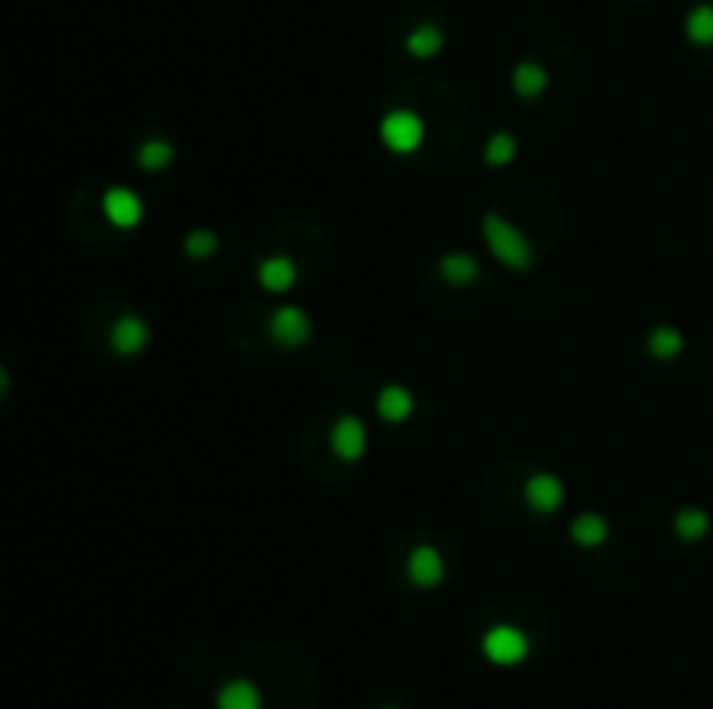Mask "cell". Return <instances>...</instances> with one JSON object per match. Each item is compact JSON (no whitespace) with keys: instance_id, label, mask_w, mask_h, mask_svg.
<instances>
[{"instance_id":"e0dca14e","label":"cell","mask_w":713,"mask_h":709,"mask_svg":"<svg viewBox=\"0 0 713 709\" xmlns=\"http://www.w3.org/2000/svg\"><path fill=\"white\" fill-rule=\"evenodd\" d=\"M686 39L693 46H713V4H696L686 14Z\"/></svg>"},{"instance_id":"ac0fdd59","label":"cell","mask_w":713,"mask_h":709,"mask_svg":"<svg viewBox=\"0 0 713 709\" xmlns=\"http://www.w3.org/2000/svg\"><path fill=\"white\" fill-rule=\"evenodd\" d=\"M647 352L658 362H672L682 355V334L675 327H654L651 338H647Z\"/></svg>"},{"instance_id":"603a6c76","label":"cell","mask_w":713,"mask_h":709,"mask_svg":"<svg viewBox=\"0 0 713 709\" xmlns=\"http://www.w3.org/2000/svg\"><path fill=\"white\" fill-rule=\"evenodd\" d=\"M4 390H7V372L0 369V393H4Z\"/></svg>"},{"instance_id":"7c38bea8","label":"cell","mask_w":713,"mask_h":709,"mask_svg":"<svg viewBox=\"0 0 713 709\" xmlns=\"http://www.w3.org/2000/svg\"><path fill=\"white\" fill-rule=\"evenodd\" d=\"M261 689L251 678H234L216 692V709H261Z\"/></svg>"},{"instance_id":"ba28073f","label":"cell","mask_w":713,"mask_h":709,"mask_svg":"<svg viewBox=\"0 0 713 709\" xmlns=\"http://www.w3.org/2000/svg\"><path fill=\"white\" fill-rule=\"evenodd\" d=\"M526 504L540 515H550L564 504V480L554 477V473H533L526 480Z\"/></svg>"},{"instance_id":"2e32d148","label":"cell","mask_w":713,"mask_h":709,"mask_svg":"<svg viewBox=\"0 0 713 709\" xmlns=\"http://www.w3.org/2000/svg\"><path fill=\"white\" fill-rule=\"evenodd\" d=\"M547 70L540 67V63H519V67L512 70V87L519 98H536V94L547 91Z\"/></svg>"},{"instance_id":"52a82bcc","label":"cell","mask_w":713,"mask_h":709,"mask_svg":"<svg viewBox=\"0 0 713 709\" xmlns=\"http://www.w3.org/2000/svg\"><path fill=\"white\" fill-rule=\"evenodd\" d=\"M404 574L414 588L428 591V588H439L446 581V564H442V553L435 546H414L411 557L404 564Z\"/></svg>"},{"instance_id":"8fae6325","label":"cell","mask_w":713,"mask_h":709,"mask_svg":"<svg viewBox=\"0 0 713 709\" xmlns=\"http://www.w3.org/2000/svg\"><path fill=\"white\" fill-rule=\"evenodd\" d=\"M411 411H414V397H411V390H404V386H383V390L376 393V414H380L387 425L407 421Z\"/></svg>"},{"instance_id":"30bf717a","label":"cell","mask_w":713,"mask_h":709,"mask_svg":"<svg viewBox=\"0 0 713 709\" xmlns=\"http://www.w3.org/2000/svg\"><path fill=\"white\" fill-rule=\"evenodd\" d=\"M258 282L261 289L282 296V292H289L296 285V265L289 258H282V254H272V258H265L258 265Z\"/></svg>"},{"instance_id":"3957f363","label":"cell","mask_w":713,"mask_h":709,"mask_svg":"<svg viewBox=\"0 0 713 709\" xmlns=\"http://www.w3.org/2000/svg\"><path fill=\"white\" fill-rule=\"evenodd\" d=\"M380 140L394 153H414L421 143H425V122H421V115L407 112V108H397V112L383 115Z\"/></svg>"},{"instance_id":"44dd1931","label":"cell","mask_w":713,"mask_h":709,"mask_svg":"<svg viewBox=\"0 0 713 709\" xmlns=\"http://www.w3.org/2000/svg\"><path fill=\"white\" fill-rule=\"evenodd\" d=\"M519 153V143H515L512 133H494L484 146V160L487 167H508Z\"/></svg>"},{"instance_id":"d6986e66","label":"cell","mask_w":713,"mask_h":709,"mask_svg":"<svg viewBox=\"0 0 713 709\" xmlns=\"http://www.w3.org/2000/svg\"><path fill=\"white\" fill-rule=\"evenodd\" d=\"M672 525H675V536L686 539V543H693V539L707 536L710 515H707V511H700V508H682L679 515H675Z\"/></svg>"},{"instance_id":"5bb4252c","label":"cell","mask_w":713,"mask_h":709,"mask_svg":"<svg viewBox=\"0 0 713 709\" xmlns=\"http://www.w3.org/2000/svg\"><path fill=\"white\" fill-rule=\"evenodd\" d=\"M609 536V522L599 515V511H585V515H578L571 522V539L578 546H585V550H592V546H602Z\"/></svg>"},{"instance_id":"9a60e30c","label":"cell","mask_w":713,"mask_h":709,"mask_svg":"<svg viewBox=\"0 0 713 709\" xmlns=\"http://www.w3.org/2000/svg\"><path fill=\"white\" fill-rule=\"evenodd\" d=\"M439 275L446 279L449 285H456V289H463V285H474L477 275H480V265L470 254H446V258L439 261Z\"/></svg>"},{"instance_id":"7402d4cb","label":"cell","mask_w":713,"mask_h":709,"mask_svg":"<svg viewBox=\"0 0 713 709\" xmlns=\"http://www.w3.org/2000/svg\"><path fill=\"white\" fill-rule=\"evenodd\" d=\"M220 251V237L213 230H192L185 237V254L188 258H213Z\"/></svg>"},{"instance_id":"8992f818","label":"cell","mask_w":713,"mask_h":709,"mask_svg":"<svg viewBox=\"0 0 713 709\" xmlns=\"http://www.w3.org/2000/svg\"><path fill=\"white\" fill-rule=\"evenodd\" d=\"M101 213H105L108 223L115 230H133V226L143 223V199L133 192V188H108L105 199H101Z\"/></svg>"},{"instance_id":"6da1fadb","label":"cell","mask_w":713,"mask_h":709,"mask_svg":"<svg viewBox=\"0 0 713 709\" xmlns=\"http://www.w3.org/2000/svg\"><path fill=\"white\" fill-rule=\"evenodd\" d=\"M484 240H487V251L501 261L505 268L512 272H529L533 268V247H529L526 233L515 230L508 219H501L498 213H487L484 216Z\"/></svg>"},{"instance_id":"277c9868","label":"cell","mask_w":713,"mask_h":709,"mask_svg":"<svg viewBox=\"0 0 713 709\" xmlns=\"http://www.w3.org/2000/svg\"><path fill=\"white\" fill-rule=\"evenodd\" d=\"M268 334H272L275 345L282 348H300L310 341V334H314V320H310V313H303L300 306H279V310L272 313V320H268Z\"/></svg>"},{"instance_id":"5b68a950","label":"cell","mask_w":713,"mask_h":709,"mask_svg":"<svg viewBox=\"0 0 713 709\" xmlns=\"http://www.w3.org/2000/svg\"><path fill=\"white\" fill-rule=\"evenodd\" d=\"M366 445H369L366 421L355 418V414L338 418V425L331 428V452L341 463H359V459L366 456Z\"/></svg>"},{"instance_id":"7a4b0ae2","label":"cell","mask_w":713,"mask_h":709,"mask_svg":"<svg viewBox=\"0 0 713 709\" xmlns=\"http://www.w3.org/2000/svg\"><path fill=\"white\" fill-rule=\"evenodd\" d=\"M480 654L491 664H498V668H515V664H522L529 657V637L519 626L508 623L491 626L484 633V640H480Z\"/></svg>"},{"instance_id":"9c48e42d","label":"cell","mask_w":713,"mask_h":709,"mask_svg":"<svg viewBox=\"0 0 713 709\" xmlns=\"http://www.w3.org/2000/svg\"><path fill=\"white\" fill-rule=\"evenodd\" d=\"M150 341V327L143 317H136V313H126V317L115 320L112 327V348L119 352L122 358H133L140 355L143 348H147Z\"/></svg>"},{"instance_id":"4fadbf2b","label":"cell","mask_w":713,"mask_h":709,"mask_svg":"<svg viewBox=\"0 0 713 709\" xmlns=\"http://www.w3.org/2000/svg\"><path fill=\"white\" fill-rule=\"evenodd\" d=\"M442 46H446V35H442V28H435V25H418L404 39L407 56H414V60H432V56L442 53Z\"/></svg>"},{"instance_id":"ffe728a7","label":"cell","mask_w":713,"mask_h":709,"mask_svg":"<svg viewBox=\"0 0 713 709\" xmlns=\"http://www.w3.org/2000/svg\"><path fill=\"white\" fill-rule=\"evenodd\" d=\"M174 160V146L167 140H147L140 146V153H136V164L143 167V171H164V167H171Z\"/></svg>"}]
</instances>
